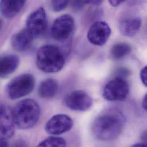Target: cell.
<instances>
[{
	"label": "cell",
	"instance_id": "obj_7",
	"mask_svg": "<svg viewBox=\"0 0 147 147\" xmlns=\"http://www.w3.org/2000/svg\"><path fill=\"white\" fill-rule=\"evenodd\" d=\"M26 26L34 37L40 36L45 32L47 27V18L42 7L38 8L28 16Z\"/></svg>",
	"mask_w": 147,
	"mask_h": 147
},
{
	"label": "cell",
	"instance_id": "obj_25",
	"mask_svg": "<svg viewBox=\"0 0 147 147\" xmlns=\"http://www.w3.org/2000/svg\"><path fill=\"white\" fill-rule=\"evenodd\" d=\"M7 146H8V144L6 140H0V147H7Z\"/></svg>",
	"mask_w": 147,
	"mask_h": 147
},
{
	"label": "cell",
	"instance_id": "obj_10",
	"mask_svg": "<svg viewBox=\"0 0 147 147\" xmlns=\"http://www.w3.org/2000/svg\"><path fill=\"white\" fill-rule=\"evenodd\" d=\"M73 125L74 121L71 117L65 114H59L49 119L45 128L48 134L58 135L68 132Z\"/></svg>",
	"mask_w": 147,
	"mask_h": 147
},
{
	"label": "cell",
	"instance_id": "obj_19",
	"mask_svg": "<svg viewBox=\"0 0 147 147\" xmlns=\"http://www.w3.org/2000/svg\"><path fill=\"white\" fill-rule=\"evenodd\" d=\"M69 3V0H51L52 9L55 11H61L65 9Z\"/></svg>",
	"mask_w": 147,
	"mask_h": 147
},
{
	"label": "cell",
	"instance_id": "obj_2",
	"mask_svg": "<svg viewBox=\"0 0 147 147\" xmlns=\"http://www.w3.org/2000/svg\"><path fill=\"white\" fill-rule=\"evenodd\" d=\"M40 107L33 99L23 100L17 104L12 111L15 125L21 129L33 128L40 116Z\"/></svg>",
	"mask_w": 147,
	"mask_h": 147
},
{
	"label": "cell",
	"instance_id": "obj_11",
	"mask_svg": "<svg viewBox=\"0 0 147 147\" xmlns=\"http://www.w3.org/2000/svg\"><path fill=\"white\" fill-rule=\"evenodd\" d=\"M14 124L12 111L7 107H0V140H6L13 136Z\"/></svg>",
	"mask_w": 147,
	"mask_h": 147
},
{
	"label": "cell",
	"instance_id": "obj_3",
	"mask_svg": "<svg viewBox=\"0 0 147 147\" xmlns=\"http://www.w3.org/2000/svg\"><path fill=\"white\" fill-rule=\"evenodd\" d=\"M36 64L38 68L44 72L56 73L63 68L65 57L58 47L46 45L38 49Z\"/></svg>",
	"mask_w": 147,
	"mask_h": 147
},
{
	"label": "cell",
	"instance_id": "obj_26",
	"mask_svg": "<svg viewBox=\"0 0 147 147\" xmlns=\"http://www.w3.org/2000/svg\"><path fill=\"white\" fill-rule=\"evenodd\" d=\"M147 132H144L143 133V134L142 135V140L143 141V143L144 144H146L147 145V134H146Z\"/></svg>",
	"mask_w": 147,
	"mask_h": 147
},
{
	"label": "cell",
	"instance_id": "obj_27",
	"mask_svg": "<svg viewBox=\"0 0 147 147\" xmlns=\"http://www.w3.org/2000/svg\"><path fill=\"white\" fill-rule=\"evenodd\" d=\"M147 146V145L146 144H144V143H136V144H134V145H133L132 146V147H145Z\"/></svg>",
	"mask_w": 147,
	"mask_h": 147
},
{
	"label": "cell",
	"instance_id": "obj_9",
	"mask_svg": "<svg viewBox=\"0 0 147 147\" xmlns=\"http://www.w3.org/2000/svg\"><path fill=\"white\" fill-rule=\"evenodd\" d=\"M66 105L74 111L84 112L92 106V97L83 90H74L68 94L65 98Z\"/></svg>",
	"mask_w": 147,
	"mask_h": 147
},
{
	"label": "cell",
	"instance_id": "obj_15",
	"mask_svg": "<svg viewBox=\"0 0 147 147\" xmlns=\"http://www.w3.org/2000/svg\"><path fill=\"white\" fill-rule=\"evenodd\" d=\"M142 20L139 17H130L123 20L119 25L121 33L127 37L134 36L140 30Z\"/></svg>",
	"mask_w": 147,
	"mask_h": 147
},
{
	"label": "cell",
	"instance_id": "obj_12",
	"mask_svg": "<svg viewBox=\"0 0 147 147\" xmlns=\"http://www.w3.org/2000/svg\"><path fill=\"white\" fill-rule=\"evenodd\" d=\"M34 37L26 29H24L14 34L11 39L13 48L17 51L24 52L29 49Z\"/></svg>",
	"mask_w": 147,
	"mask_h": 147
},
{
	"label": "cell",
	"instance_id": "obj_24",
	"mask_svg": "<svg viewBox=\"0 0 147 147\" xmlns=\"http://www.w3.org/2000/svg\"><path fill=\"white\" fill-rule=\"evenodd\" d=\"M142 106H143V109L145 110V111H147V94H146L143 98V102H142Z\"/></svg>",
	"mask_w": 147,
	"mask_h": 147
},
{
	"label": "cell",
	"instance_id": "obj_4",
	"mask_svg": "<svg viewBox=\"0 0 147 147\" xmlns=\"http://www.w3.org/2000/svg\"><path fill=\"white\" fill-rule=\"evenodd\" d=\"M34 86L35 79L33 76L23 74L13 79L7 85L6 91L9 98L16 100L30 93Z\"/></svg>",
	"mask_w": 147,
	"mask_h": 147
},
{
	"label": "cell",
	"instance_id": "obj_17",
	"mask_svg": "<svg viewBox=\"0 0 147 147\" xmlns=\"http://www.w3.org/2000/svg\"><path fill=\"white\" fill-rule=\"evenodd\" d=\"M131 47L126 43H118L113 46L111 50V57L113 60H120L131 52Z\"/></svg>",
	"mask_w": 147,
	"mask_h": 147
},
{
	"label": "cell",
	"instance_id": "obj_13",
	"mask_svg": "<svg viewBox=\"0 0 147 147\" xmlns=\"http://www.w3.org/2000/svg\"><path fill=\"white\" fill-rule=\"evenodd\" d=\"M26 0H0V12L6 18L15 17L22 9Z\"/></svg>",
	"mask_w": 147,
	"mask_h": 147
},
{
	"label": "cell",
	"instance_id": "obj_22",
	"mask_svg": "<svg viewBox=\"0 0 147 147\" xmlns=\"http://www.w3.org/2000/svg\"><path fill=\"white\" fill-rule=\"evenodd\" d=\"M81 1L84 5L86 4L92 5H99L102 2L103 0H81Z\"/></svg>",
	"mask_w": 147,
	"mask_h": 147
},
{
	"label": "cell",
	"instance_id": "obj_14",
	"mask_svg": "<svg viewBox=\"0 0 147 147\" xmlns=\"http://www.w3.org/2000/svg\"><path fill=\"white\" fill-rule=\"evenodd\" d=\"M19 63V58L16 55L0 56V77H6L13 73L18 68Z\"/></svg>",
	"mask_w": 147,
	"mask_h": 147
},
{
	"label": "cell",
	"instance_id": "obj_1",
	"mask_svg": "<svg viewBox=\"0 0 147 147\" xmlns=\"http://www.w3.org/2000/svg\"><path fill=\"white\" fill-rule=\"evenodd\" d=\"M124 123V117L119 112L107 113L94 120L92 126V133L101 141H112L120 135Z\"/></svg>",
	"mask_w": 147,
	"mask_h": 147
},
{
	"label": "cell",
	"instance_id": "obj_5",
	"mask_svg": "<svg viewBox=\"0 0 147 147\" xmlns=\"http://www.w3.org/2000/svg\"><path fill=\"white\" fill-rule=\"evenodd\" d=\"M129 91V88L127 81L122 77H117L107 84L102 91V96L108 101H123L127 97Z\"/></svg>",
	"mask_w": 147,
	"mask_h": 147
},
{
	"label": "cell",
	"instance_id": "obj_18",
	"mask_svg": "<svg viewBox=\"0 0 147 147\" xmlns=\"http://www.w3.org/2000/svg\"><path fill=\"white\" fill-rule=\"evenodd\" d=\"M67 146L66 141L59 137H50L40 142L38 147H65Z\"/></svg>",
	"mask_w": 147,
	"mask_h": 147
},
{
	"label": "cell",
	"instance_id": "obj_23",
	"mask_svg": "<svg viewBox=\"0 0 147 147\" xmlns=\"http://www.w3.org/2000/svg\"><path fill=\"white\" fill-rule=\"evenodd\" d=\"M125 1L126 0H108L109 3L112 6H117Z\"/></svg>",
	"mask_w": 147,
	"mask_h": 147
},
{
	"label": "cell",
	"instance_id": "obj_16",
	"mask_svg": "<svg viewBox=\"0 0 147 147\" xmlns=\"http://www.w3.org/2000/svg\"><path fill=\"white\" fill-rule=\"evenodd\" d=\"M59 85L57 81L52 78L43 81L38 88V94L44 98H51L57 93Z\"/></svg>",
	"mask_w": 147,
	"mask_h": 147
},
{
	"label": "cell",
	"instance_id": "obj_6",
	"mask_svg": "<svg viewBox=\"0 0 147 147\" xmlns=\"http://www.w3.org/2000/svg\"><path fill=\"white\" fill-rule=\"evenodd\" d=\"M74 28V18L69 14H64L58 17L53 24L51 33L57 41L67 40L73 32Z\"/></svg>",
	"mask_w": 147,
	"mask_h": 147
},
{
	"label": "cell",
	"instance_id": "obj_8",
	"mask_svg": "<svg viewBox=\"0 0 147 147\" xmlns=\"http://www.w3.org/2000/svg\"><path fill=\"white\" fill-rule=\"evenodd\" d=\"M111 34V29L109 25L101 21L94 22L89 28L87 34L89 41L97 46L106 44Z\"/></svg>",
	"mask_w": 147,
	"mask_h": 147
},
{
	"label": "cell",
	"instance_id": "obj_28",
	"mask_svg": "<svg viewBox=\"0 0 147 147\" xmlns=\"http://www.w3.org/2000/svg\"><path fill=\"white\" fill-rule=\"evenodd\" d=\"M1 26H2V21H1V20H0V29H1Z\"/></svg>",
	"mask_w": 147,
	"mask_h": 147
},
{
	"label": "cell",
	"instance_id": "obj_21",
	"mask_svg": "<svg viewBox=\"0 0 147 147\" xmlns=\"http://www.w3.org/2000/svg\"><path fill=\"white\" fill-rule=\"evenodd\" d=\"M140 78L142 83L145 86H147V67L143 68L140 71Z\"/></svg>",
	"mask_w": 147,
	"mask_h": 147
},
{
	"label": "cell",
	"instance_id": "obj_20",
	"mask_svg": "<svg viewBox=\"0 0 147 147\" xmlns=\"http://www.w3.org/2000/svg\"><path fill=\"white\" fill-rule=\"evenodd\" d=\"M69 2L72 8L76 10H81L84 6L81 0H69Z\"/></svg>",
	"mask_w": 147,
	"mask_h": 147
}]
</instances>
